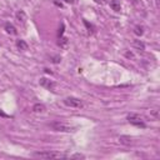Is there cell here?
Returning a JSON list of instances; mask_svg holds the SVG:
<instances>
[{"instance_id": "cell-1", "label": "cell", "mask_w": 160, "mask_h": 160, "mask_svg": "<svg viewBox=\"0 0 160 160\" xmlns=\"http://www.w3.org/2000/svg\"><path fill=\"white\" fill-rule=\"evenodd\" d=\"M128 121L130 123V124H133V125H135V126H139V128H145V123H144V120L143 118H141L140 115H138L135 114V113H130V114L128 115Z\"/></svg>"}, {"instance_id": "cell-2", "label": "cell", "mask_w": 160, "mask_h": 160, "mask_svg": "<svg viewBox=\"0 0 160 160\" xmlns=\"http://www.w3.org/2000/svg\"><path fill=\"white\" fill-rule=\"evenodd\" d=\"M33 156L41 158V159H55V158H63L64 155L59 154V153H55V151H38V153H34Z\"/></svg>"}, {"instance_id": "cell-3", "label": "cell", "mask_w": 160, "mask_h": 160, "mask_svg": "<svg viewBox=\"0 0 160 160\" xmlns=\"http://www.w3.org/2000/svg\"><path fill=\"white\" fill-rule=\"evenodd\" d=\"M64 104L66 105V106H70V108H83L84 106V104H83V101L78 99V98H74V96H68L64 99Z\"/></svg>"}, {"instance_id": "cell-4", "label": "cell", "mask_w": 160, "mask_h": 160, "mask_svg": "<svg viewBox=\"0 0 160 160\" xmlns=\"http://www.w3.org/2000/svg\"><path fill=\"white\" fill-rule=\"evenodd\" d=\"M50 126L53 128V130H55V132H71V126H69L66 124H64V123H60V121H54L50 124Z\"/></svg>"}, {"instance_id": "cell-5", "label": "cell", "mask_w": 160, "mask_h": 160, "mask_svg": "<svg viewBox=\"0 0 160 160\" xmlns=\"http://www.w3.org/2000/svg\"><path fill=\"white\" fill-rule=\"evenodd\" d=\"M39 83H40V85L46 88L48 90H54V88H55V83L52 81V80H48L46 78H41L39 80Z\"/></svg>"}, {"instance_id": "cell-6", "label": "cell", "mask_w": 160, "mask_h": 160, "mask_svg": "<svg viewBox=\"0 0 160 160\" xmlns=\"http://www.w3.org/2000/svg\"><path fill=\"white\" fill-rule=\"evenodd\" d=\"M4 29H5V31L8 33V34H10V35H16V34H18L16 28L14 26L13 24H10V23H6V24L4 25Z\"/></svg>"}, {"instance_id": "cell-7", "label": "cell", "mask_w": 160, "mask_h": 160, "mask_svg": "<svg viewBox=\"0 0 160 160\" xmlns=\"http://www.w3.org/2000/svg\"><path fill=\"white\" fill-rule=\"evenodd\" d=\"M58 44H59V46L61 49H68L69 46V40L68 38H65V36H60L59 38V41H58Z\"/></svg>"}, {"instance_id": "cell-8", "label": "cell", "mask_w": 160, "mask_h": 160, "mask_svg": "<svg viewBox=\"0 0 160 160\" xmlns=\"http://www.w3.org/2000/svg\"><path fill=\"white\" fill-rule=\"evenodd\" d=\"M119 141H120V144H123V145H130V144L133 143L132 138L128 136V135H121V136H119Z\"/></svg>"}, {"instance_id": "cell-9", "label": "cell", "mask_w": 160, "mask_h": 160, "mask_svg": "<svg viewBox=\"0 0 160 160\" xmlns=\"http://www.w3.org/2000/svg\"><path fill=\"white\" fill-rule=\"evenodd\" d=\"M46 110V108H45V105L44 104H34V106H33V111L34 113H44Z\"/></svg>"}, {"instance_id": "cell-10", "label": "cell", "mask_w": 160, "mask_h": 160, "mask_svg": "<svg viewBox=\"0 0 160 160\" xmlns=\"http://www.w3.org/2000/svg\"><path fill=\"white\" fill-rule=\"evenodd\" d=\"M133 46L135 49L140 50V52H143V50L145 49V44L141 41V40H134V41H133Z\"/></svg>"}, {"instance_id": "cell-11", "label": "cell", "mask_w": 160, "mask_h": 160, "mask_svg": "<svg viewBox=\"0 0 160 160\" xmlns=\"http://www.w3.org/2000/svg\"><path fill=\"white\" fill-rule=\"evenodd\" d=\"M16 46H18V49L23 50V52H26V50L29 49V45L24 41V40H18V41H16Z\"/></svg>"}, {"instance_id": "cell-12", "label": "cell", "mask_w": 160, "mask_h": 160, "mask_svg": "<svg viewBox=\"0 0 160 160\" xmlns=\"http://www.w3.org/2000/svg\"><path fill=\"white\" fill-rule=\"evenodd\" d=\"M18 21H20V23H25V20H26V15H25V13L23 10H19L16 14H15Z\"/></svg>"}, {"instance_id": "cell-13", "label": "cell", "mask_w": 160, "mask_h": 160, "mask_svg": "<svg viewBox=\"0 0 160 160\" xmlns=\"http://www.w3.org/2000/svg\"><path fill=\"white\" fill-rule=\"evenodd\" d=\"M110 8L116 13H119L120 10H121V6H120V4L116 1V0H111V1H110Z\"/></svg>"}, {"instance_id": "cell-14", "label": "cell", "mask_w": 160, "mask_h": 160, "mask_svg": "<svg viewBox=\"0 0 160 160\" xmlns=\"http://www.w3.org/2000/svg\"><path fill=\"white\" fill-rule=\"evenodd\" d=\"M134 34L138 35V36H141L144 34V28L140 26V25H136V26L134 28Z\"/></svg>"}, {"instance_id": "cell-15", "label": "cell", "mask_w": 160, "mask_h": 160, "mask_svg": "<svg viewBox=\"0 0 160 160\" xmlns=\"http://www.w3.org/2000/svg\"><path fill=\"white\" fill-rule=\"evenodd\" d=\"M50 60H52V63H54V64H59L61 61V58L56 55V56H52V59H50Z\"/></svg>"}, {"instance_id": "cell-16", "label": "cell", "mask_w": 160, "mask_h": 160, "mask_svg": "<svg viewBox=\"0 0 160 160\" xmlns=\"http://www.w3.org/2000/svg\"><path fill=\"white\" fill-rule=\"evenodd\" d=\"M150 114H151L153 116H154L155 119H158V118H159V111L156 110V109H154V110H151V111H150Z\"/></svg>"}, {"instance_id": "cell-17", "label": "cell", "mask_w": 160, "mask_h": 160, "mask_svg": "<svg viewBox=\"0 0 160 160\" xmlns=\"http://www.w3.org/2000/svg\"><path fill=\"white\" fill-rule=\"evenodd\" d=\"M125 56L128 58V59H134V54L132 52H126L125 53Z\"/></svg>"}, {"instance_id": "cell-18", "label": "cell", "mask_w": 160, "mask_h": 160, "mask_svg": "<svg viewBox=\"0 0 160 160\" xmlns=\"http://www.w3.org/2000/svg\"><path fill=\"white\" fill-rule=\"evenodd\" d=\"M70 158H78V159H84L85 156L81 155V154H74V155H70Z\"/></svg>"}, {"instance_id": "cell-19", "label": "cell", "mask_w": 160, "mask_h": 160, "mask_svg": "<svg viewBox=\"0 0 160 160\" xmlns=\"http://www.w3.org/2000/svg\"><path fill=\"white\" fill-rule=\"evenodd\" d=\"M63 31H64V24H61V26H60V29H59V33H58V35H59V38L61 35H63Z\"/></svg>"}, {"instance_id": "cell-20", "label": "cell", "mask_w": 160, "mask_h": 160, "mask_svg": "<svg viewBox=\"0 0 160 160\" xmlns=\"http://www.w3.org/2000/svg\"><path fill=\"white\" fill-rule=\"evenodd\" d=\"M0 116H3V118H9V115H8V114H5V113L1 109H0Z\"/></svg>"}, {"instance_id": "cell-21", "label": "cell", "mask_w": 160, "mask_h": 160, "mask_svg": "<svg viewBox=\"0 0 160 160\" xmlns=\"http://www.w3.org/2000/svg\"><path fill=\"white\" fill-rule=\"evenodd\" d=\"M94 1H95L96 4H99V5H104L105 4V0H94Z\"/></svg>"}, {"instance_id": "cell-22", "label": "cell", "mask_w": 160, "mask_h": 160, "mask_svg": "<svg viewBox=\"0 0 160 160\" xmlns=\"http://www.w3.org/2000/svg\"><path fill=\"white\" fill-rule=\"evenodd\" d=\"M65 3H68V4H75L76 0H64Z\"/></svg>"}, {"instance_id": "cell-23", "label": "cell", "mask_w": 160, "mask_h": 160, "mask_svg": "<svg viewBox=\"0 0 160 160\" xmlns=\"http://www.w3.org/2000/svg\"><path fill=\"white\" fill-rule=\"evenodd\" d=\"M54 4H55V5H58V6H60V8H63V4H61V3H58V1H54Z\"/></svg>"}]
</instances>
